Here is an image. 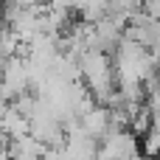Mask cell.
<instances>
[{"label": "cell", "mask_w": 160, "mask_h": 160, "mask_svg": "<svg viewBox=\"0 0 160 160\" xmlns=\"http://www.w3.org/2000/svg\"><path fill=\"white\" fill-rule=\"evenodd\" d=\"M79 70L82 79L87 84V90L93 93V98H112V87H115V62L110 59V53L104 48H87L79 53Z\"/></svg>", "instance_id": "cell-1"}, {"label": "cell", "mask_w": 160, "mask_h": 160, "mask_svg": "<svg viewBox=\"0 0 160 160\" xmlns=\"http://www.w3.org/2000/svg\"><path fill=\"white\" fill-rule=\"evenodd\" d=\"M31 84V73H28V62L11 56L3 62V76H0V93L11 101V98H20Z\"/></svg>", "instance_id": "cell-2"}, {"label": "cell", "mask_w": 160, "mask_h": 160, "mask_svg": "<svg viewBox=\"0 0 160 160\" xmlns=\"http://www.w3.org/2000/svg\"><path fill=\"white\" fill-rule=\"evenodd\" d=\"M135 155H138V138L135 132L127 129H112L98 146V160H132Z\"/></svg>", "instance_id": "cell-3"}, {"label": "cell", "mask_w": 160, "mask_h": 160, "mask_svg": "<svg viewBox=\"0 0 160 160\" xmlns=\"http://www.w3.org/2000/svg\"><path fill=\"white\" fill-rule=\"evenodd\" d=\"M79 127L96 138V141H104L110 132H112V110L110 107H101V104H93L84 115H79Z\"/></svg>", "instance_id": "cell-4"}, {"label": "cell", "mask_w": 160, "mask_h": 160, "mask_svg": "<svg viewBox=\"0 0 160 160\" xmlns=\"http://www.w3.org/2000/svg\"><path fill=\"white\" fill-rule=\"evenodd\" d=\"M0 132H3V138H6V141L25 138V135H31V118H28V115H22L17 107H8V112H6V115H3V121H0Z\"/></svg>", "instance_id": "cell-5"}, {"label": "cell", "mask_w": 160, "mask_h": 160, "mask_svg": "<svg viewBox=\"0 0 160 160\" xmlns=\"http://www.w3.org/2000/svg\"><path fill=\"white\" fill-rule=\"evenodd\" d=\"M8 155L11 160H42L45 158V143L37 141L34 135H25V138H17V141H8Z\"/></svg>", "instance_id": "cell-6"}, {"label": "cell", "mask_w": 160, "mask_h": 160, "mask_svg": "<svg viewBox=\"0 0 160 160\" xmlns=\"http://www.w3.org/2000/svg\"><path fill=\"white\" fill-rule=\"evenodd\" d=\"M11 3H14L17 8H34V6H37V0H11Z\"/></svg>", "instance_id": "cell-7"}, {"label": "cell", "mask_w": 160, "mask_h": 160, "mask_svg": "<svg viewBox=\"0 0 160 160\" xmlns=\"http://www.w3.org/2000/svg\"><path fill=\"white\" fill-rule=\"evenodd\" d=\"M8 107H11V104H8V98H6V96L0 93V121H3V115L8 112Z\"/></svg>", "instance_id": "cell-8"}, {"label": "cell", "mask_w": 160, "mask_h": 160, "mask_svg": "<svg viewBox=\"0 0 160 160\" xmlns=\"http://www.w3.org/2000/svg\"><path fill=\"white\" fill-rule=\"evenodd\" d=\"M0 76H3V62H0Z\"/></svg>", "instance_id": "cell-9"}]
</instances>
